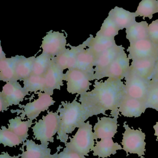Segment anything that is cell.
Wrapping results in <instances>:
<instances>
[{
    "instance_id": "1",
    "label": "cell",
    "mask_w": 158,
    "mask_h": 158,
    "mask_svg": "<svg viewBox=\"0 0 158 158\" xmlns=\"http://www.w3.org/2000/svg\"><path fill=\"white\" fill-rule=\"evenodd\" d=\"M126 94L125 84L121 80L108 78L96 81L94 88L80 95L79 101L90 117L105 114L110 110L111 117L119 116V106Z\"/></svg>"
},
{
    "instance_id": "2",
    "label": "cell",
    "mask_w": 158,
    "mask_h": 158,
    "mask_svg": "<svg viewBox=\"0 0 158 158\" xmlns=\"http://www.w3.org/2000/svg\"><path fill=\"white\" fill-rule=\"evenodd\" d=\"M58 109L60 128L57 133V139L66 144L68 140L69 134L76 128H79L90 117L76 98L71 102L62 101Z\"/></svg>"
},
{
    "instance_id": "3",
    "label": "cell",
    "mask_w": 158,
    "mask_h": 158,
    "mask_svg": "<svg viewBox=\"0 0 158 158\" xmlns=\"http://www.w3.org/2000/svg\"><path fill=\"white\" fill-rule=\"evenodd\" d=\"M60 128L59 110L56 112L48 111L45 116L36 122L32 127L34 138L41 142V144L48 147L49 143H53L54 136Z\"/></svg>"
},
{
    "instance_id": "4",
    "label": "cell",
    "mask_w": 158,
    "mask_h": 158,
    "mask_svg": "<svg viewBox=\"0 0 158 158\" xmlns=\"http://www.w3.org/2000/svg\"><path fill=\"white\" fill-rule=\"evenodd\" d=\"M90 121L83 123L70 142L65 144L66 148L74 150L81 155L88 156L95 145L94 135Z\"/></svg>"
},
{
    "instance_id": "5",
    "label": "cell",
    "mask_w": 158,
    "mask_h": 158,
    "mask_svg": "<svg viewBox=\"0 0 158 158\" xmlns=\"http://www.w3.org/2000/svg\"><path fill=\"white\" fill-rule=\"evenodd\" d=\"M126 122L123 123V127L125 131L122 134L123 139L122 144L123 146V149L126 151L127 156L128 153L137 154L141 158H145L143 156L146 151V143L145 142L146 135L144 133L140 130H135L131 129Z\"/></svg>"
},
{
    "instance_id": "6",
    "label": "cell",
    "mask_w": 158,
    "mask_h": 158,
    "mask_svg": "<svg viewBox=\"0 0 158 158\" xmlns=\"http://www.w3.org/2000/svg\"><path fill=\"white\" fill-rule=\"evenodd\" d=\"M94 76L77 69H68L65 73L67 91L71 94L82 95L90 90Z\"/></svg>"
},
{
    "instance_id": "7",
    "label": "cell",
    "mask_w": 158,
    "mask_h": 158,
    "mask_svg": "<svg viewBox=\"0 0 158 158\" xmlns=\"http://www.w3.org/2000/svg\"><path fill=\"white\" fill-rule=\"evenodd\" d=\"M37 94H38L37 99L23 106L19 104V107L23 108V110L15 111H18L19 112V113H21L20 117L22 120L25 119L26 117L28 119L33 121L39 117L42 112L47 110L55 103L52 96L44 92H38Z\"/></svg>"
},
{
    "instance_id": "8",
    "label": "cell",
    "mask_w": 158,
    "mask_h": 158,
    "mask_svg": "<svg viewBox=\"0 0 158 158\" xmlns=\"http://www.w3.org/2000/svg\"><path fill=\"white\" fill-rule=\"evenodd\" d=\"M124 79L126 94L130 97L146 101L148 81L130 69Z\"/></svg>"
},
{
    "instance_id": "9",
    "label": "cell",
    "mask_w": 158,
    "mask_h": 158,
    "mask_svg": "<svg viewBox=\"0 0 158 158\" xmlns=\"http://www.w3.org/2000/svg\"><path fill=\"white\" fill-rule=\"evenodd\" d=\"M127 51L130 60L157 57L158 44L147 38L130 44Z\"/></svg>"
},
{
    "instance_id": "10",
    "label": "cell",
    "mask_w": 158,
    "mask_h": 158,
    "mask_svg": "<svg viewBox=\"0 0 158 158\" xmlns=\"http://www.w3.org/2000/svg\"><path fill=\"white\" fill-rule=\"evenodd\" d=\"M66 37L64 33L51 30L43 38L42 53L53 58L66 50Z\"/></svg>"
},
{
    "instance_id": "11",
    "label": "cell",
    "mask_w": 158,
    "mask_h": 158,
    "mask_svg": "<svg viewBox=\"0 0 158 158\" xmlns=\"http://www.w3.org/2000/svg\"><path fill=\"white\" fill-rule=\"evenodd\" d=\"M130 60L125 51H123L102 73L99 80L105 77L123 80L130 69Z\"/></svg>"
},
{
    "instance_id": "12",
    "label": "cell",
    "mask_w": 158,
    "mask_h": 158,
    "mask_svg": "<svg viewBox=\"0 0 158 158\" xmlns=\"http://www.w3.org/2000/svg\"><path fill=\"white\" fill-rule=\"evenodd\" d=\"M44 76L45 80V89L44 93L52 96L55 90H60L61 86L64 85V70L58 66L53 58L49 68Z\"/></svg>"
},
{
    "instance_id": "13",
    "label": "cell",
    "mask_w": 158,
    "mask_h": 158,
    "mask_svg": "<svg viewBox=\"0 0 158 158\" xmlns=\"http://www.w3.org/2000/svg\"><path fill=\"white\" fill-rule=\"evenodd\" d=\"M146 101L130 97L125 94L122 99L118 110L122 116L128 118H138L145 112Z\"/></svg>"
},
{
    "instance_id": "14",
    "label": "cell",
    "mask_w": 158,
    "mask_h": 158,
    "mask_svg": "<svg viewBox=\"0 0 158 158\" xmlns=\"http://www.w3.org/2000/svg\"><path fill=\"white\" fill-rule=\"evenodd\" d=\"M119 116L110 118L104 117L98 118L97 122L94 127L95 139L112 138L117 132L118 126L117 119Z\"/></svg>"
},
{
    "instance_id": "15",
    "label": "cell",
    "mask_w": 158,
    "mask_h": 158,
    "mask_svg": "<svg viewBox=\"0 0 158 158\" xmlns=\"http://www.w3.org/2000/svg\"><path fill=\"white\" fill-rule=\"evenodd\" d=\"M28 95L29 92L16 81L6 82L0 93V95L6 100L9 106L19 105Z\"/></svg>"
},
{
    "instance_id": "16",
    "label": "cell",
    "mask_w": 158,
    "mask_h": 158,
    "mask_svg": "<svg viewBox=\"0 0 158 158\" xmlns=\"http://www.w3.org/2000/svg\"><path fill=\"white\" fill-rule=\"evenodd\" d=\"M124 50L125 48L122 45H118L116 44L98 55L96 60L94 80H99V78L102 73Z\"/></svg>"
},
{
    "instance_id": "17",
    "label": "cell",
    "mask_w": 158,
    "mask_h": 158,
    "mask_svg": "<svg viewBox=\"0 0 158 158\" xmlns=\"http://www.w3.org/2000/svg\"><path fill=\"white\" fill-rule=\"evenodd\" d=\"M67 45L70 49H66L61 53L53 58L58 66L64 70L75 68L78 53L82 49L87 47L84 43L77 46H72L69 44Z\"/></svg>"
},
{
    "instance_id": "18",
    "label": "cell",
    "mask_w": 158,
    "mask_h": 158,
    "mask_svg": "<svg viewBox=\"0 0 158 158\" xmlns=\"http://www.w3.org/2000/svg\"><path fill=\"white\" fill-rule=\"evenodd\" d=\"M157 58L151 57L132 60L129 69L148 81L153 77Z\"/></svg>"
},
{
    "instance_id": "19",
    "label": "cell",
    "mask_w": 158,
    "mask_h": 158,
    "mask_svg": "<svg viewBox=\"0 0 158 158\" xmlns=\"http://www.w3.org/2000/svg\"><path fill=\"white\" fill-rule=\"evenodd\" d=\"M83 43L92 52L96 57L116 44L115 38H108L97 35L95 37L90 35V37Z\"/></svg>"
},
{
    "instance_id": "20",
    "label": "cell",
    "mask_w": 158,
    "mask_h": 158,
    "mask_svg": "<svg viewBox=\"0 0 158 158\" xmlns=\"http://www.w3.org/2000/svg\"><path fill=\"white\" fill-rule=\"evenodd\" d=\"M109 15L114 20L120 30L126 29L135 23V18L137 17L135 13H131L117 6L111 9Z\"/></svg>"
},
{
    "instance_id": "21",
    "label": "cell",
    "mask_w": 158,
    "mask_h": 158,
    "mask_svg": "<svg viewBox=\"0 0 158 158\" xmlns=\"http://www.w3.org/2000/svg\"><path fill=\"white\" fill-rule=\"evenodd\" d=\"M96 60L92 52L89 48H84L78 53L75 68L89 73L94 78Z\"/></svg>"
},
{
    "instance_id": "22",
    "label": "cell",
    "mask_w": 158,
    "mask_h": 158,
    "mask_svg": "<svg viewBox=\"0 0 158 158\" xmlns=\"http://www.w3.org/2000/svg\"><path fill=\"white\" fill-rule=\"evenodd\" d=\"M123 148L118 143L113 142L112 138L101 139V141H96V144L93 148V155L97 156L99 158H107L111 155L117 154V150H122Z\"/></svg>"
},
{
    "instance_id": "23",
    "label": "cell",
    "mask_w": 158,
    "mask_h": 158,
    "mask_svg": "<svg viewBox=\"0 0 158 158\" xmlns=\"http://www.w3.org/2000/svg\"><path fill=\"white\" fill-rule=\"evenodd\" d=\"M23 144V147H26V150L19 155L20 158H45L52 156L50 148L36 144L32 140L27 139Z\"/></svg>"
},
{
    "instance_id": "24",
    "label": "cell",
    "mask_w": 158,
    "mask_h": 158,
    "mask_svg": "<svg viewBox=\"0 0 158 158\" xmlns=\"http://www.w3.org/2000/svg\"><path fill=\"white\" fill-rule=\"evenodd\" d=\"M35 56L26 57L19 56L15 64V80L22 81L28 77L32 73Z\"/></svg>"
},
{
    "instance_id": "25",
    "label": "cell",
    "mask_w": 158,
    "mask_h": 158,
    "mask_svg": "<svg viewBox=\"0 0 158 158\" xmlns=\"http://www.w3.org/2000/svg\"><path fill=\"white\" fill-rule=\"evenodd\" d=\"M148 24L146 21L135 22L126 29V39L130 44L148 38Z\"/></svg>"
},
{
    "instance_id": "26",
    "label": "cell",
    "mask_w": 158,
    "mask_h": 158,
    "mask_svg": "<svg viewBox=\"0 0 158 158\" xmlns=\"http://www.w3.org/2000/svg\"><path fill=\"white\" fill-rule=\"evenodd\" d=\"M19 55L0 59V80L8 82L15 80V64Z\"/></svg>"
},
{
    "instance_id": "27",
    "label": "cell",
    "mask_w": 158,
    "mask_h": 158,
    "mask_svg": "<svg viewBox=\"0 0 158 158\" xmlns=\"http://www.w3.org/2000/svg\"><path fill=\"white\" fill-rule=\"evenodd\" d=\"M20 116H17L14 118L9 120L8 129L19 136L24 142L28 137L29 128L32 124V120L28 119L23 121Z\"/></svg>"
},
{
    "instance_id": "28",
    "label": "cell",
    "mask_w": 158,
    "mask_h": 158,
    "mask_svg": "<svg viewBox=\"0 0 158 158\" xmlns=\"http://www.w3.org/2000/svg\"><path fill=\"white\" fill-rule=\"evenodd\" d=\"M158 13V0H142L135 12L137 17H143V19L147 17L153 18V15Z\"/></svg>"
},
{
    "instance_id": "29",
    "label": "cell",
    "mask_w": 158,
    "mask_h": 158,
    "mask_svg": "<svg viewBox=\"0 0 158 158\" xmlns=\"http://www.w3.org/2000/svg\"><path fill=\"white\" fill-rule=\"evenodd\" d=\"M23 87L29 93L44 92L45 89L44 76L31 74L28 77L23 80Z\"/></svg>"
},
{
    "instance_id": "30",
    "label": "cell",
    "mask_w": 158,
    "mask_h": 158,
    "mask_svg": "<svg viewBox=\"0 0 158 158\" xmlns=\"http://www.w3.org/2000/svg\"><path fill=\"white\" fill-rule=\"evenodd\" d=\"M24 141L15 133L2 126L0 130V143L4 146L12 148L23 143Z\"/></svg>"
},
{
    "instance_id": "31",
    "label": "cell",
    "mask_w": 158,
    "mask_h": 158,
    "mask_svg": "<svg viewBox=\"0 0 158 158\" xmlns=\"http://www.w3.org/2000/svg\"><path fill=\"white\" fill-rule=\"evenodd\" d=\"M53 58L46 54H41L36 57L32 69V75L44 76L49 68Z\"/></svg>"
},
{
    "instance_id": "32",
    "label": "cell",
    "mask_w": 158,
    "mask_h": 158,
    "mask_svg": "<svg viewBox=\"0 0 158 158\" xmlns=\"http://www.w3.org/2000/svg\"><path fill=\"white\" fill-rule=\"evenodd\" d=\"M119 28L116 25L112 19L108 15L104 20L100 30L96 33V35L108 37L115 38L118 34Z\"/></svg>"
},
{
    "instance_id": "33",
    "label": "cell",
    "mask_w": 158,
    "mask_h": 158,
    "mask_svg": "<svg viewBox=\"0 0 158 158\" xmlns=\"http://www.w3.org/2000/svg\"><path fill=\"white\" fill-rule=\"evenodd\" d=\"M148 91L146 98L147 108L158 111V81H148Z\"/></svg>"
},
{
    "instance_id": "34",
    "label": "cell",
    "mask_w": 158,
    "mask_h": 158,
    "mask_svg": "<svg viewBox=\"0 0 158 158\" xmlns=\"http://www.w3.org/2000/svg\"><path fill=\"white\" fill-rule=\"evenodd\" d=\"M53 158H86L85 156L81 155L74 150L65 148L59 154L57 152L53 155Z\"/></svg>"
},
{
    "instance_id": "35",
    "label": "cell",
    "mask_w": 158,
    "mask_h": 158,
    "mask_svg": "<svg viewBox=\"0 0 158 158\" xmlns=\"http://www.w3.org/2000/svg\"><path fill=\"white\" fill-rule=\"evenodd\" d=\"M148 38L154 43L158 44V19L148 25Z\"/></svg>"
},
{
    "instance_id": "36",
    "label": "cell",
    "mask_w": 158,
    "mask_h": 158,
    "mask_svg": "<svg viewBox=\"0 0 158 158\" xmlns=\"http://www.w3.org/2000/svg\"><path fill=\"white\" fill-rule=\"evenodd\" d=\"M9 106H10L6 100L2 96L0 95V110L1 111L3 112L4 111H6Z\"/></svg>"
},
{
    "instance_id": "37",
    "label": "cell",
    "mask_w": 158,
    "mask_h": 158,
    "mask_svg": "<svg viewBox=\"0 0 158 158\" xmlns=\"http://www.w3.org/2000/svg\"><path fill=\"white\" fill-rule=\"evenodd\" d=\"M151 80L158 81V56L157 59L156 63L155 71H154L153 77H152Z\"/></svg>"
},
{
    "instance_id": "38",
    "label": "cell",
    "mask_w": 158,
    "mask_h": 158,
    "mask_svg": "<svg viewBox=\"0 0 158 158\" xmlns=\"http://www.w3.org/2000/svg\"><path fill=\"white\" fill-rule=\"evenodd\" d=\"M0 158H19V156H11L9 154L5 152H2L0 156Z\"/></svg>"
},
{
    "instance_id": "39",
    "label": "cell",
    "mask_w": 158,
    "mask_h": 158,
    "mask_svg": "<svg viewBox=\"0 0 158 158\" xmlns=\"http://www.w3.org/2000/svg\"><path fill=\"white\" fill-rule=\"evenodd\" d=\"M154 129L155 131V135L157 136V141L158 140V122L156 123V125L154 126Z\"/></svg>"
},
{
    "instance_id": "40",
    "label": "cell",
    "mask_w": 158,
    "mask_h": 158,
    "mask_svg": "<svg viewBox=\"0 0 158 158\" xmlns=\"http://www.w3.org/2000/svg\"><path fill=\"white\" fill-rule=\"evenodd\" d=\"M0 59H3V58H6V55L4 52H3L2 49V46H1L0 48Z\"/></svg>"
},
{
    "instance_id": "41",
    "label": "cell",
    "mask_w": 158,
    "mask_h": 158,
    "mask_svg": "<svg viewBox=\"0 0 158 158\" xmlns=\"http://www.w3.org/2000/svg\"><path fill=\"white\" fill-rule=\"evenodd\" d=\"M53 155L51 156H46V157H45V158H53Z\"/></svg>"
}]
</instances>
